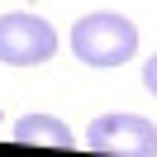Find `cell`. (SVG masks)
I'll return each instance as SVG.
<instances>
[{"label":"cell","instance_id":"cell-1","mask_svg":"<svg viewBox=\"0 0 157 157\" xmlns=\"http://www.w3.org/2000/svg\"><path fill=\"white\" fill-rule=\"evenodd\" d=\"M71 52L86 67H124L138 52V24L124 19V14H114V10L81 14L71 24Z\"/></svg>","mask_w":157,"mask_h":157},{"label":"cell","instance_id":"cell-2","mask_svg":"<svg viewBox=\"0 0 157 157\" xmlns=\"http://www.w3.org/2000/svg\"><path fill=\"white\" fill-rule=\"evenodd\" d=\"M86 147L100 157H157V124L143 114H100L86 128Z\"/></svg>","mask_w":157,"mask_h":157},{"label":"cell","instance_id":"cell-3","mask_svg":"<svg viewBox=\"0 0 157 157\" xmlns=\"http://www.w3.org/2000/svg\"><path fill=\"white\" fill-rule=\"evenodd\" d=\"M57 52V29L29 10L0 14V62L5 67H33Z\"/></svg>","mask_w":157,"mask_h":157},{"label":"cell","instance_id":"cell-4","mask_svg":"<svg viewBox=\"0 0 157 157\" xmlns=\"http://www.w3.org/2000/svg\"><path fill=\"white\" fill-rule=\"evenodd\" d=\"M14 143H33V147H76V133H71L57 114H19V119H14Z\"/></svg>","mask_w":157,"mask_h":157},{"label":"cell","instance_id":"cell-5","mask_svg":"<svg viewBox=\"0 0 157 157\" xmlns=\"http://www.w3.org/2000/svg\"><path fill=\"white\" fill-rule=\"evenodd\" d=\"M143 86H147V90L157 95V52H152V57L143 62Z\"/></svg>","mask_w":157,"mask_h":157}]
</instances>
